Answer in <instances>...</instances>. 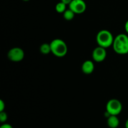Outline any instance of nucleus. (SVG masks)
<instances>
[{"mask_svg":"<svg viewBox=\"0 0 128 128\" xmlns=\"http://www.w3.org/2000/svg\"><path fill=\"white\" fill-rule=\"evenodd\" d=\"M51 52L57 57H63L67 54L68 46L66 43L61 39H54L50 43Z\"/></svg>","mask_w":128,"mask_h":128,"instance_id":"nucleus-3","label":"nucleus"},{"mask_svg":"<svg viewBox=\"0 0 128 128\" xmlns=\"http://www.w3.org/2000/svg\"><path fill=\"white\" fill-rule=\"evenodd\" d=\"M69 8L75 14H82L86 11V4L84 0H72L69 4Z\"/></svg>","mask_w":128,"mask_h":128,"instance_id":"nucleus-6","label":"nucleus"},{"mask_svg":"<svg viewBox=\"0 0 128 128\" xmlns=\"http://www.w3.org/2000/svg\"><path fill=\"white\" fill-rule=\"evenodd\" d=\"M122 106L121 101L117 99H111L106 104V111L110 115L118 116L121 112Z\"/></svg>","mask_w":128,"mask_h":128,"instance_id":"nucleus-4","label":"nucleus"},{"mask_svg":"<svg viewBox=\"0 0 128 128\" xmlns=\"http://www.w3.org/2000/svg\"><path fill=\"white\" fill-rule=\"evenodd\" d=\"M108 126L110 128H118L120 125V120L117 116L111 115L107 120Z\"/></svg>","mask_w":128,"mask_h":128,"instance_id":"nucleus-9","label":"nucleus"},{"mask_svg":"<svg viewBox=\"0 0 128 128\" xmlns=\"http://www.w3.org/2000/svg\"><path fill=\"white\" fill-rule=\"evenodd\" d=\"M22 1H30V0H22Z\"/></svg>","mask_w":128,"mask_h":128,"instance_id":"nucleus-19","label":"nucleus"},{"mask_svg":"<svg viewBox=\"0 0 128 128\" xmlns=\"http://www.w3.org/2000/svg\"><path fill=\"white\" fill-rule=\"evenodd\" d=\"M5 108V103L2 100H0V112L4 111Z\"/></svg>","mask_w":128,"mask_h":128,"instance_id":"nucleus-14","label":"nucleus"},{"mask_svg":"<svg viewBox=\"0 0 128 128\" xmlns=\"http://www.w3.org/2000/svg\"><path fill=\"white\" fill-rule=\"evenodd\" d=\"M8 58L11 61L20 62L24 58V52L21 48H12L8 52Z\"/></svg>","mask_w":128,"mask_h":128,"instance_id":"nucleus-5","label":"nucleus"},{"mask_svg":"<svg viewBox=\"0 0 128 128\" xmlns=\"http://www.w3.org/2000/svg\"><path fill=\"white\" fill-rule=\"evenodd\" d=\"M8 120V115L6 112L4 111H2L0 112V122L4 123L6 122Z\"/></svg>","mask_w":128,"mask_h":128,"instance_id":"nucleus-13","label":"nucleus"},{"mask_svg":"<svg viewBox=\"0 0 128 128\" xmlns=\"http://www.w3.org/2000/svg\"><path fill=\"white\" fill-rule=\"evenodd\" d=\"M114 40L112 33L106 30H101L96 36V42L98 46L106 49L112 46Z\"/></svg>","mask_w":128,"mask_h":128,"instance_id":"nucleus-2","label":"nucleus"},{"mask_svg":"<svg viewBox=\"0 0 128 128\" xmlns=\"http://www.w3.org/2000/svg\"><path fill=\"white\" fill-rule=\"evenodd\" d=\"M94 70V64L92 61L87 60L82 63V71L85 74H90Z\"/></svg>","mask_w":128,"mask_h":128,"instance_id":"nucleus-8","label":"nucleus"},{"mask_svg":"<svg viewBox=\"0 0 128 128\" xmlns=\"http://www.w3.org/2000/svg\"><path fill=\"white\" fill-rule=\"evenodd\" d=\"M55 9L58 13H63L66 10V4L62 1H61V2L56 4Z\"/></svg>","mask_w":128,"mask_h":128,"instance_id":"nucleus-12","label":"nucleus"},{"mask_svg":"<svg viewBox=\"0 0 128 128\" xmlns=\"http://www.w3.org/2000/svg\"><path fill=\"white\" fill-rule=\"evenodd\" d=\"M112 46L117 54H128V36L125 34H118L114 40Z\"/></svg>","mask_w":128,"mask_h":128,"instance_id":"nucleus-1","label":"nucleus"},{"mask_svg":"<svg viewBox=\"0 0 128 128\" xmlns=\"http://www.w3.org/2000/svg\"><path fill=\"white\" fill-rule=\"evenodd\" d=\"M125 30H126V32L128 34V20L125 23Z\"/></svg>","mask_w":128,"mask_h":128,"instance_id":"nucleus-17","label":"nucleus"},{"mask_svg":"<svg viewBox=\"0 0 128 128\" xmlns=\"http://www.w3.org/2000/svg\"><path fill=\"white\" fill-rule=\"evenodd\" d=\"M62 14H63L64 19L66 21H71L74 18L75 16L74 12L70 8L68 10H66Z\"/></svg>","mask_w":128,"mask_h":128,"instance_id":"nucleus-10","label":"nucleus"},{"mask_svg":"<svg viewBox=\"0 0 128 128\" xmlns=\"http://www.w3.org/2000/svg\"><path fill=\"white\" fill-rule=\"evenodd\" d=\"M125 127H126V128H128V119L126 120V123H125Z\"/></svg>","mask_w":128,"mask_h":128,"instance_id":"nucleus-18","label":"nucleus"},{"mask_svg":"<svg viewBox=\"0 0 128 128\" xmlns=\"http://www.w3.org/2000/svg\"><path fill=\"white\" fill-rule=\"evenodd\" d=\"M0 128H12V126H11V124H10L4 123L0 126Z\"/></svg>","mask_w":128,"mask_h":128,"instance_id":"nucleus-15","label":"nucleus"},{"mask_svg":"<svg viewBox=\"0 0 128 128\" xmlns=\"http://www.w3.org/2000/svg\"><path fill=\"white\" fill-rule=\"evenodd\" d=\"M40 50L41 52L43 54H48L50 52H51V46L50 44L43 43L41 45L40 48Z\"/></svg>","mask_w":128,"mask_h":128,"instance_id":"nucleus-11","label":"nucleus"},{"mask_svg":"<svg viewBox=\"0 0 128 128\" xmlns=\"http://www.w3.org/2000/svg\"><path fill=\"white\" fill-rule=\"evenodd\" d=\"M72 1V0H61V1L63 2L64 3L66 4V5H67V4H68V5L70 4V2H71Z\"/></svg>","mask_w":128,"mask_h":128,"instance_id":"nucleus-16","label":"nucleus"},{"mask_svg":"<svg viewBox=\"0 0 128 128\" xmlns=\"http://www.w3.org/2000/svg\"><path fill=\"white\" fill-rule=\"evenodd\" d=\"M106 56H107V52L106 48H104L101 46H98L92 51V59L96 62H102L106 59Z\"/></svg>","mask_w":128,"mask_h":128,"instance_id":"nucleus-7","label":"nucleus"}]
</instances>
